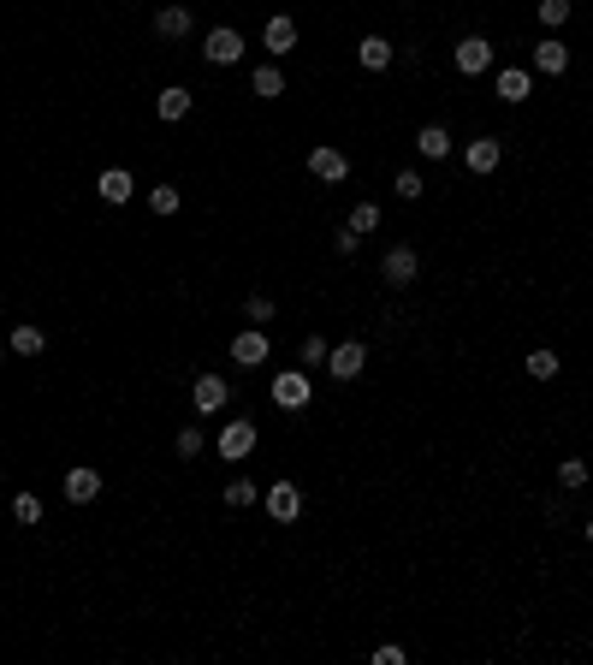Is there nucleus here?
<instances>
[{"label": "nucleus", "mask_w": 593, "mask_h": 665, "mask_svg": "<svg viewBox=\"0 0 593 665\" xmlns=\"http://www.w3.org/2000/svg\"><path fill=\"white\" fill-rule=\"evenodd\" d=\"M309 398H315V381L303 374V368H285V374H273V404H279V411H303Z\"/></svg>", "instance_id": "nucleus-1"}, {"label": "nucleus", "mask_w": 593, "mask_h": 665, "mask_svg": "<svg viewBox=\"0 0 593 665\" xmlns=\"http://www.w3.org/2000/svg\"><path fill=\"white\" fill-rule=\"evenodd\" d=\"M362 363H368V345H362V339H344V345H333V351H326L333 381H356V374H362Z\"/></svg>", "instance_id": "nucleus-2"}, {"label": "nucleus", "mask_w": 593, "mask_h": 665, "mask_svg": "<svg viewBox=\"0 0 593 665\" xmlns=\"http://www.w3.org/2000/svg\"><path fill=\"white\" fill-rule=\"evenodd\" d=\"M202 54H208L214 66H238V60H243V36L220 24V30H208V36H202Z\"/></svg>", "instance_id": "nucleus-3"}, {"label": "nucleus", "mask_w": 593, "mask_h": 665, "mask_svg": "<svg viewBox=\"0 0 593 665\" xmlns=\"http://www.w3.org/2000/svg\"><path fill=\"white\" fill-rule=\"evenodd\" d=\"M380 273L392 285H415V273H422V255L410 250V244H392V250H386V262H380Z\"/></svg>", "instance_id": "nucleus-4"}, {"label": "nucleus", "mask_w": 593, "mask_h": 665, "mask_svg": "<svg viewBox=\"0 0 593 665\" xmlns=\"http://www.w3.org/2000/svg\"><path fill=\"white\" fill-rule=\"evenodd\" d=\"M452 60H457V71H463V78H480V71L493 66V42H487V36H463Z\"/></svg>", "instance_id": "nucleus-5"}, {"label": "nucleus", "mask_w": 593, "mask_h": 665, "mask_svg": "<svg viewBox=\"0 0 593 665\" xmlns=\"http://www.w3.org/2000/svg\"><path fill=\"white\" fill-rule=\"evenodd\" d=\"M250 452H255V422H250V416H238V422L220 428V457L238 464V457H250Z\"/></svg>", "instance_id": "nucleus-6"}, {"label": "nucleus", "mask_w": 593, "mask_h": 665, "mask_svg": "<svg viewBox=\"0 0 593 665\" xmlns=\"http://www.w3.org/2000/svg\"><path fill=\"white\" fill-rule=\"evenodd\" d=\"M268 517H273V523H296V517H303V494H296V482H273L268 487Z\"/></svg>", "instance_id": "nucleus-7"}, {"label": "nucleus", "mask_w": 593, "mask_h": 665, "mask_svg": "<svg viewBox=\"0 0 593 665\" xmlns=\"http://www.w3.org/2000/svg\"><path fill=\"white\" fill-rule=\"evenodd\" d=\"M309 172H315V179H326V184H339L344 172H351V155L333 149V143H321V149H309Z\"/></svg>", "instance_id": "nucleus-8"}, {"label": "nucleus", "mask_w": 593, "mask_h": 665, "mask_svg": "<svg viewBox=\"0 0 593 665\" xmlns=\"http://www.w3.org/2000/svg\"><path fill=\"white\" fill-rule=\"evenodd\" d=\"M226 398H232V386L220 381V374H202L196 386H190V404H196L202 416H214V411H226Z\"/></svg>", "instance_id": "nucleus-9"}, {"label": "nucleus", "mask_w": 593, "mask_h": 665, "mask_svg": "<svg viewBox=\"0 0 593 665\" xmlns=\"http://www.w3.org/2000/svg\"><path fill=\"white\" fill-rule=\"evenodd\" d=\"M498 161H505V143H498V137H475V143L463 149V167H469V172H493Z\"/></svg>", "instance_id": "nucleus-10"}, {"label": "nucleus", "mask_w": 593, "mask_h": 665, "mask_svg": "<svg viewBox=\"0 0 593 665\" xmlns=\"http://www.w3.org/2000/svg\"><path fill=\"white\" fill-rule=\"evenodd\" d=\"M96 494H101V469H89V464L66 469V499H71V505H89Z\"/></svg>", "instance_id": "nucleus-11"}, {"label": "nucleus", "mask_w": 593, "mask_h": 665, "mask_svg": "<svg viewBox=\"0 0 593 665\" xmlns=\"http://www.w3.org/2000/svg\"><path fill=\"white\" fill-rule=\"evenodd\" d=\"M493 89H498V101H528V89H534V71H523V66H510V71H498L493 78Z\"/></svg>", "instance_id": "nucleus-12"}, {"label": "nucleus", "mask_w": 593, "mask_h": 665, "mask_svg": "<svg viewBox=\"0 0 593 665\" xmlns=\"http://www.w3.org/2000/svg\"><path fill=\"white\" fill-rule=\"evenodd\" d=\"M261 42H268V54H291L296 48V18H268V30H261Z\"/></svg>", "instance_id": "nucleus-13"}, {"label": "nucleus", "mask_w": 593, "mask_h": 665, "mask_svg": "<svg viewBox=\"0 0 593 665\" xmlns=\"http://www.w3.org/2000/svg\"><path fill=\"white\" fill-rule=\"evenodd\" d=\"M534 71H546V78H558V71H570V48L558 42V36H546V42L534 48Z\"/></svg>", "instance_id": "nucleus-14"}, {"label": "nucleus", "mask_w": 593, "mask_h": 665, "mask_svg": "<svg viewBox=\"0 0 593 665\" xmlns=\"http://www.w3.org/2000/svg\"><path fill=\"white\" fill-rule=\"evenodd\" d=\"M96 190H101L107 202H114V208H119V202H131V197H137V184H131V172H125V167H107V172H101V184H96Z\"/></svg>", "instance_id": "nucleus-15"}, {"label": "nucleus", "mask_w": 593, "mask_h": 665, "mask_svg": "<svg viewBox=\"0 0 593 665\" xmlns=\"http://www.w3.org/2000/svg\"><path fill=\"white\" fill-rule=\"evenodd\" d=\"M232 363H243V368L268 363V333H238L232 339Z\"/></svg>", "instance_id": "nucleus-16"}, {"label": "nucleus", "mask_w": 593, "mask_h": 665, "mask_svg": "<svg viewBox=\"0 0 593 665\" xmlns=\"http://www.w3.org/2000/svg\"><path fill=\"white\" fill-rule=\"evenodd\" d=\"M155 36L184 42V36H190V13H184V6H160V13H155Z\"/></svg>", "instance_id": "nucleus-17"}, {"label": "nucleus", "mask_w": 593, "mask_h": 665, "mask_svg": "<svg viewBox=\"0 0 593 665\" xmlns=\"http://www.w3.org/2000/svg\"><path fill=\"white\" fill-rule=\"evenodd\" d=\"M415 149H422L427 161H445V155H452V131H445V125H422V131H415Z\"/></svg>", "instance_id": "nucleus-18"}, {"label": "nucleus", "mask_w": 593, "mask_h": 665, "mask_svg": "<svg viewBox=\"0 0 593 665\" xmlns=\"http://www.w3.org/2000/svg\"><path fill=\"white\" fill-rule=\"evenodd\" d=\"M155 114L167 119V125H178V119L190 114V89H178V84H172V89H160V96H155Z\"/></svg>", "instance_id": "nucleus-19"}, {"label": "nucleus", "mask_w": 593, "mask_h": 665, "mask_svg": "<svg viewBox=\"0 0 593 665\" xmlns=\"http://www.w3.org/2000/svg\"><path fill=\"white\" fill-rule=\"evenodd\" d=\"M356 60H362L368 71H386V66H392V42H386V36H362V48H356Z\"/></svg>", "instance_id": "nucleus-20"}, {"label": "nucleus", "mask_w": 593, "mask_h": 665, "mask_svg": "<svg viewBox=\"0 0 593 665\" xmlns=\"http://www.w3.org/2000/svg\"><path fill=\"white\" fill-rule=\"evenodd\" d=\"M250 89H255L261 101H279V96H285V71H279V66H255Z\"/></svg>", "instance_id": "nucleus-21"}, {"label": "nucleus", "mask_w": 593, "mask_h": 665, "mask_svg": "<svg viewBox=\"0 0 593 665\" xmlns=\"http://www.w3.org/2000/svg\"><path fill=\"white\" fill-rule=\"evenodd\" d=\"M42 345H48L42 327H13V351L18 356H42Z\"/></svg>", "instance_id": "nucleus-22"}, {"label": "nucleus", "mask_w": 593, "mask_h": 665, "mask_svg": "<svg viewBox=\"0 0 593 665\" xmlns=\"http://www.w3.org/2000/svg\"><path fill=\"white\" fill-rule=\"evenodd\" d=\"M374 226H380V208H374V202H356V208H351V232H356V238H368Z\"/></svg>", "instance_id": "nucleus-23"}, {"label": "nucleus", "mask_w": 593, "mask_h": 665, "mask_svg": "<svg viewBox=\"0 0 593 665\" xmlns=\"http://www.w3.org/2000/svg\"><path fill=\"white\" fill-rule=\"evenodd\" d=\"M528 374L534 381H558V351H528Z\"/></svg>", "instance_id": "nucleus-24"}, {"label": "nucleus", "mask_w": 593, "mask_h": 665, "mask_svg": "<svg viewBox=\"0 0 593 665\" xmlns=\"http://www.w3.org/2000/svg\"><path fill=\"white\" fill-rule=\"evenodd\" d=\"M13 517H18L24 529H30V523H42V499H36V494H18V499H13Z\"/></svg>", "instance_id": "nucleus-25"}, {"label": "nucleus", "mask_w": 593, "mask_h": 665, "mask_svg": "<svg viewBox=\"0 0 593 665\" xmlns=\"http://www.w3.org/2000/svg\"><path fill=\"white\" fill-rule=\"evenodd\" d=\"M255 499H261V494H255V482H243V476H238V482H226V505H232V511L255 505Z\"/></svg>", "instance_id": "nucleus-26"}, {"label": "nucleus", "mask_w": 593, "mask_h": 665, "mask_svg": "<svg viewBox=\"0 0 593 665\" xmlns=\"http://www.w3.org/2000/svg\"><path fill=\"white\" fill-rule=\"evenodd\" d=\"M243 315H250L255 327H261V321H273V298H268V291H250V298H243Z\"/></svg>", "instance_id": "nucleus-27"}, {"label": "nucleus", "mask_w": 593, "mask_h": 665, "mask_svg": "<svg viewBox=\"0 0 593 665\" xmlns=\"http://www.w3.org/2000/svg\"><path fill=\"white\" fill-rule=\"evenodd\" d=\"M172 452H178V457H202V428H178Z\"/></svg>", "instance_id": "nucleus-28"}, {"label": "nucleus", "mask_w": 593, "mask_h": 665, "mask_svg": "<svg viewBox=\"0 0 593 665\" xmlns=\"http://www.w3.org/2000/svg\"><path fill=\"white\" fill-rule=\"evenodd\" d=\"M149 208H155V214H178V190H172V184H155V190H149Z\"/></svg>", "instance_id": "nucleus-29"}, {"label": "nucleus", "mask_w": 593, "mask_h": 665, "mask_svg": "<svg viewBox=\"0 0 593 665\" xmlns=\"http://www.w3.org/2000/svg\"><path fill=\"white\" fill-rule=\"evenodd\" d=\"M558 482H564V487H588V464H581V457H564V464H558Z\"/></svg>", "instance_id": "nucleus-30"}, {"label": "nucleus", "mask_w": 593, "mask_h": 665, "mask_svg": "<svg viewBox=\"0 0 593 665\" xmlns=\"http://www.w3.org/2000/svg\"><path fill=\"white\" fill-rule=\"evenodd\" d=\"M392 190H397L404 202H415V197L427 190V184H422V172H397V184H392Z\"/></svg>", "instance_id": "nucleus-31"}, {"label": "nucleus", "mask_w": 593, "mask_h": 665, "mask_svg": "<svg viewBox=\"0 0 593 665\" xmlns=\"http://www.w3.org/2000/svg\"><path fill=\"white\" fill-rule=\"evenodd\" d=\"M564 18H570V0H540V24H552V30H558Z\"/></svg>", "instance_id": "nucleus-32"}, {"label": "nucleus", "mask_w": 593, "mask_h": 665, "mask_svg": "<svg viewBox=\"0 0 593 665\" xmlns=\"http://www.w3.org/2000/svg\"><path fill=\"white\" fill-rule=\"evenodd\" d=\"M326 351H333L326 339H303V363H309V368H321V363H326Z\"/></svg>", "instance_id": "nucleus-33"}, {"label": "nucleus", "mask_w": 593, "mask_h": 665, "mask_svg": "<svg viewBox=\"0 0 593 665\" xmlns=\"http://www.w3.org/2000/svg\"><path fill=\"white\" fill-rule=\"evenodd\" d=\"M374 665H404V648H392V642H386V648H374Z\"/></svg>", "instance_id": "nucleus-34"}, {"label": "nucleus", "mask_w": 593, "mask_h": 665, "mask_svg": "<svg viewBox=\"0 0 593 665\" xmlns=\"http://www.w3.org/2000/svg\"><path fill=\"white\" fill-rule=\"evenodd\" d=\"M356 244H362V238H356V232H351V226H344V232H339V238H333V250H339V255H356Z\"/></svg>", "instance_id": "nucleus-35"}, {"label": "nucleus", "mask_w": 593, "mask_h": 665, "mask_svg": "<svg viewBox=\"0 0 593 665\" xmlns=\"http://www.w3.org/2000/svg\"><path fill=\"white\" fill-rule=\"evenodd\" d=\"M588 540H593V517H588Z\"/></svg>", "instance_id": "nucleus-36"}, {"label": "nucleus", "mask_w": 593, "mask_h": 665, "mask_svg": "<svg viewBox=\"0 0 593 665\" xmlns=\"http://www.w3.org/2000/svg\"><path fill=\"white\" fill-rule=\"evenodd\" d=\"M0 356H6V345H0Z\"/></svg>", "instance_id": "nucleus-37"}]
</instances>
